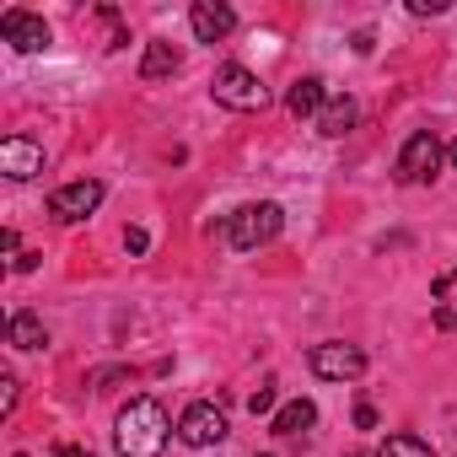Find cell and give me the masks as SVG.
<instances>
[{"instance_id": "11", "label": "cell", "mask_w": 457, "mask_h": 457, "mask_svg": "<svg viewBox=\"0 0 457 457\" xmlns=\"http://www.w3.org/2000/svg\"><path fill=\"white\" fill-rule=\"evenodd\" d=\"M323 103H328V81H323V76H302V81H291V92H286V113H291V119H318Z\"/></svg>"}, {"instance_id": "14", "label": "cell", "mask_w": 457, "mask_h": 457, "mask_svg": "<svg viewBox=\"0 0 457 457\" xmlns=\"http://www.w3.org/2000/svg\"><path fill=\"white\" fill-rule=\"evenodd\" d=\"M430 312H436V328L457 334V270H446L430 291Z\"/></svg>"}, {"instance_id": "20", "label": "cell", "mask_w": 457, "mask_h": 457, "mask_svg": "<svg viewBox=\"0 0 457 457\" xmlns=\"http://www.w3.org/2000/svg\"><path fill=\"white\" fill-rule=\"evenodd\" d=\"M124 248H129V253H145V248H151V237H145V226H129V232H124Z\"/></svg>"}, {"instance_id": "6", "label": "cell", "mask_w": 457, "mask_h": 457, "mask_svg": "<svg viewBox=\"0 0 457 457\" xmlns=\"http://www.w3.org/2000/svg\"><path fill=\"white\" fill-rule=\"evenodd\" d=\"M97 204H103V183H97V178H76V183H65V188H54V194H49V215H54V220H65V226L87 220Z\"/></svg>"}, {"instance_id": "19", "label": "cell", "mask_w": 457, "mask_h": 457, "mask_svg": "<svg viewBox=\"0 0 457 457\" xmlns=\"http://www.w3.org/2000/svg\"><path fill=\"white\" fill-rule=\"evenodd\" d=\"M248 409H253V414H270V409H275V382H270V387H259V393L248 398Z\"/></svg>"}, {"instance_id": "18", "label": "cell", "mask_w": 457, "mask_h": 457, "mask_svg": "<svg viewBox=\"0 0 457 457\" xmlns=\"http://www.w3.org/2000/svg\"><path fill=\"white\" fill-rule=\"evenodd\" d=\"M17 409V377L6 371V377H0V414H12Z\"/></svg>"}, {"instance_id": "23", "label": "cell", "mask_w": 457, "mask_h": 457, "mask_svg": "<svg viewBox=\"0 0 457 457\" xmlns=\"http://www.w3.org/2000/svg\"><path fill=\"white\" fill-rule=\"evenodd\" d=\"M355 425H361V430H371V425H377V409H371V403H361V409H355Z\"/></svg>"}, {"instance_id": "25", "label": "cell", "mask_w": 457, "mask_h": 457, "mask_svg": "<svg viewBox=\"0 0 457 457\" xmlns=\"http://www.w3.org/2000/svg\"><path fill=\"white\" fill-rule=\"evenodd\" d=\"M350 457H366V452H350Z\"/></svg>"}, {"instance_id": "4", "label": "cell", "mask_w": 457, "mask_h": 457, "mask_svg": "<svg viewBox=\"0 0 457 457\" xmlns=\"http://www.w3.org/2000/svg\"><path fill=\"white\" fill-rule=\"evenodd\" d=\"M441 162H446V145H441L430 129H414V135L403 140L398 162H393V178H398V183H430V178L441 172Z\"/></svg>"}, {"instance_id": "7", "label": "cell", "mask_w": 457, "mask_h": 457, "mask_svg": "<svg viewBox=\"0 0 457 457\" xmlns=\"http://www.w3.org/2000/svg\"><path fill=\"white\" fill-rule=\"evenodd\" d=\"M178 441L183 446H220L226 441V414L220 403H188L178 420Z\"/></svg>"}, {"instance_id": "22", "label": "cell", "mask_w": 457, "mask_h": 457, "mask_svg": "<svg viewBox=\"0 0 457 457\" xmlns=\"http://www.w3.org/2000/svg\"><path fill=\"white\" fill-rule=\"evenodd\" d=\"M54 457H92V446H81V441H54Z\"/></svg>"}, {"instance_id": "8", "label": "cell", "mask_w": 457, "mask_h": 457, "mask_svg": "<svg viewBox=\"0 0 457 457\" xmlns=\"http://www.w3.org/2000/svg\"><path fill=\"white\" fill-rule=\"evenodd\" d=\"M0 38H6L17 54H44L49 49V22L33 12H6L0 17Z\"/></svg>"}, {"instance_id": "2", "label": "cell", "mask_w": 457, "mask_h": 457, "mask_svg": "<svg viewBox=\"0 0 457 457\" xmlns=\"http://www.w3.org/2000/svg\"><path fill=\"white\" fill-rule=\"evenodd\" d=\"M280 232H286V210H280L275 199L243 204V210H232V215H226V226H220V237H226V248H237V253H253V248L275 243Z\"/></svg>"}, {"instance_id": "12", "label": "cell", "mask_w": 457, "mask_h": 457, "mask_svg": "<svg viewBox=\"0 0 457 457\" xmlns=\"http://www.w3.org/2000/svg\"><path fill=\"white\" fill-rule=\"evenodd\" d=\"M312 425H318V403H312V398H291V403H280L275 420H270L275 436H307Z\"/></svg>"}, {"instance_id": "3", "label": "cell", "mask_w": 457, "mask_h": 457, "mask_svg": "<svg viewBox=\"0 0 457 457\" xmlns=\"http://www.w3.org/2000/svg\"><path fill=\"white\" fill-rule=\"evenodd\" d=\"M210 92H215L220 108H237V113H259V108H270V87H264L248 65H220L215 81H210Z\"/></svg>"}, {"instance_id": "24", "label": "cell", "mask_w": 457, "mask_h": 457, "mask_svg": "<svg viewBox=\"0 0 457 457\" xmlns=\"http://www.w3.org/2000/svg\"><path fill=\"white\" fill-rule=\"evenodd\" d=\"M446 167H452V172H457V140H452V145H446Z\"/></svg>"}, {"instance_id": "9", "label": "cell", "mask_w": 457, "mask_h": 457, "mask_svg": "<svg viewBox=\"0 0 457 457\" xmlns=\"http://www.w3.org/2000/svg\"><path fill=\"white\" fill-rule=\"evenodd\" d=\"M0 172L17 178V183L38 178V172H44V145L28 140V135H6V140H0Z\"/></svg>"}, {"instance_id": "13", "label": "cell", "mask_w": 457, "mask_h": 457, "mask_svg": "<svg viewBox=\"0 0 457 457\" xmlns=\"http://www.w3.org/2000/svg\"><path fill=\"white\" fill-rule=\"evenodd\" d=\"M355 119H361L355 97H328V103H323V113H318V135L339 140V135H350V129H355Z\"/></svg>"}, {"instance_id": "5", "label": "cell", "mask_w": 457, "mask_h": 457, "mask_svg": "<svg viewBox=\"0 0 457 457\" xmlns=\"http://www.w3.org/2000/svg\"><path fill=\"white\" fill-rule=\"evenodd\" d=\"M307 366H312L323 382H355V377L366 371V350H361V345H339V339H328V345H312Z\"/></svg>"}, {"instance_id": "15", "label": "cell", "mask_w": 457, "mask_h": 457, "mask_svg": "<svg viewBox=\"0 0 457 457\" xmlns=\"http://www.w3.org/2000/svg\"><path fill=\"white\" fill-rule=\"evenodd\" d=\"M178 65H183V49H178V44H167V38H156V44H145L140 76H145V81H162V76H172Z\"/></svg>"}, {"instance_id": "1", "label": "cell", "mask_w": 457, "mask_h": 457, "mask_svg": "<svg viewBox=\"0 0 457 457\" xmlns=\"http://www.w3.org/2000/svg\"><path fill=\"white\" fill-rule=\"evenodd\" d=\"M167 436H172V420L156 398H129L113 420V446L119 457H162L167 452Z\"/></svg>"}, {"instance_id": "21", "label": "cell", "mask_w": 457, "mask_h": 457, "mask_svg": "<svg viewBox=\"0 0 457 457\" xmlns=\"http://www.w3.org/2000/svg\"><path fill=\"white\" fill-rule=\"evenodd\" d=\"M409 12L414 17H436V12H446V0H409Z\"/></svg>"}, {"instance_id": "17", "label": "cell", "mask_w": 457, "mask_h": 457, "mask_svg": "<svg viewBox=\"0 0 457 457\" xmlns=\"http://www.w3.org/2000/svg\"><path fill=\"white\" fill-rule=\"evenodd\" d=\"M377 457H436L420 436H409V430H398V436H387L382 446H377Z\"/></svg>"}, {"instance_id": "16", "label": "cell", "mask_w": 457, "mask_h": 457, "mask_svg": "<svg viewBox=\"0 0 457 457\" xmlns=\"http://www.w3.org/2000/svg\"><path fill=\"white\" fill-rule=\"evenodd\" d=\"M6 339H12L17 350H44V345H49V334H44V318H38V312H17V318L6 323Z\"/></svg>"}, {"instance_id": "10", "label": "cell", "mask_w": 457, "mask_h": 457, "mask_svg": "<svg viewBox=\"0 0 457 457\" xmlns=\"http://www.w3.org/2000/svg\"><path fill=\"white\" fill-rule=\"evenodd\" d=\"M188 28H194L199 44H220L226 33L237 28V12L220 6V0H199V6H188Z\"/></svg>"}]
</instances>
